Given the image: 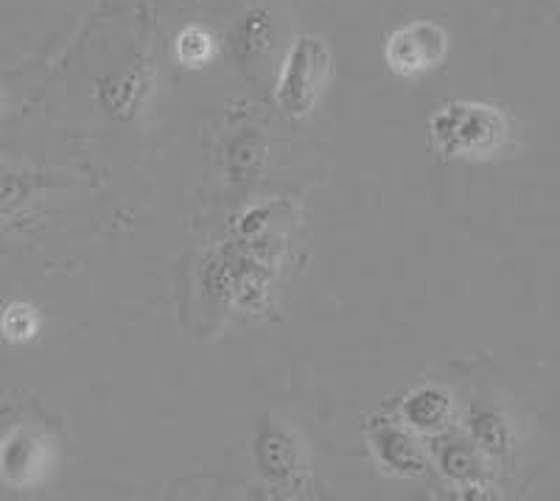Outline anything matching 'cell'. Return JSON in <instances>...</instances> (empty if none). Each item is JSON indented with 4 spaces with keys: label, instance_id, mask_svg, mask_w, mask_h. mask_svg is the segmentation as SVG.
<instances>
[{
    "label": "cell",
    "instance_id": "cell-1",
    "mask_svg": "<svg viewBox=\"0 0 560 501\" xmlns=\"http://www.w3.org/2000/svg\"><path fill=\"white\" fill-rule=\"evenodd\" d=\"M429 135L446 158H488L508 138V121L488 104L452 102L429 118Z\"/></svg>",
    "mask_w": 560,
    "mask_h": 501
},
{
    "label": "cell",
    "instance_id": "cell-8",
    "mask_svg": "<svg viewBox=\"0 0 560 501\" xmlns=\"http://www.w3.org/2000/svg\"><path fill=\"white\" fill-rule=\"evenodd\" d=\"M407 415L423 429H432V426H440L448 415V400L440 393H432V389H423V393L415 395L407 404Z\"/></svg>",
    "mask_w": 560,
    "mask_h": 501
},
{
    "label": "cell",
    "instance_id": "cell-9",
    "mask_svg": "<svg viewBox=\"0 0 560 501\" xmlns=\"http://www.w3.org/2000/svg\"><path fill=\"white\" fill-rule=\"evenodd\" d=\"M382 438L387 440V445L378 443V451L384 454V463L395 465V468H401V470H418L420 468L418 451H415V443L407 438V434L398 432V429H387Z\"/></svg>",
    "mask_w": 560,
    "mask_h": 501
},
{
    "label": "cell",
    "instance_id": "cell-4",
    "mask_svg": "<svg viewBox=\"0 0 560 501\" xmlns=\"http://www.w3.org/2000/svg\"><path fill=\"white\" fill-rule=\"evenodd\" d=\"M45 440L28 429H14L0 445V474L12 485H32L43 474Z\"/></svg>",
    "mask_w": 560,
    "mask_h": 501
},
{
    "label": "cell",
    "instance_id": "cell-6",
    "mask_svg": "<svg viewBox=\"0 0 560 501\" xmlns=\"http://www.w3.org/2000/svg\"><path fill=\"white\" fill-rule=\"evenodd\" d=\"M272 34L275 28L269 12L261 7H255L238 18V23L233 26V32H230L228 43L230 48H233V54H236V59H242V62H255V59L261 57L269 48Z\"/></svg>",
    "mask_w": 560,
    "mask_h": 501
},
{
    "label": "cell",
    "instance_id": "cell-5",
    "mask_svg": "<svg viewBox=\"0 0 560 501\" xmlns=\"http://www.w3.org/2000/svg\"><path fill=\"white\" fill-rule=\"evenodd\" d=\"M255 454H258L264 476H269L278 485L292 479L294 470H298V448H294L292 434L283 426H261Z\"/></svg>",
    "mask_w": 560,
    "mask_h": 501
},
{
    "label": "cell",
    "instance_id": "cell-10",
    "mask_svg": "<svg viewBox=\"0 0 560 501\" xmlns=\"http://www.w3.org/2000/svg\"><path fill=\"white\" fill-rule=\"evenodd\" d=\"M0 328L12 342H23V339H32L34 330H37V312L26 303H12L0 317Z\"/></svg>",
    "mask_w": 560,
    "mask_h": 501
},
{
    "label": "cell",
    "instance_id": "cell-11",
    "mask_svg": "<svg viewBox=\"0 0 560 501\" xmlns=\"http://www.w3.org/2000/svg\"><path fill=\"white\" fill-rule=\"evenodd\" d=\"M28 190H32V185H28L26 179H20V177L0 179V217L9 213L12 208H18V205L28 197Z\"/></svg>",
    "mask_w": 560,
    "mask_h": 501
},
{
    "label": "cell",
    "instance_id": "cell-7",
    "mask_svg": "<svg viewBox=\"0 0 560 501\" xmlns=\"http://www.w3.org/2000/svg\"><path fill=\"white\" fill-rule=\"evenodd\" d=\"M174 51H177L179 62L188 65V68H197V65L208 62L210 54H213V37L205 28L188 26L185 32H179Z\"/></svg>",
    "mask_w": 560,
    "mask_h": 501
},
{
    "label": "cell",
    "instance_id": "cell-3",
    "mask_svg": "<svg viewBox=\"0 0 560 501\" xmlns=\"http://www.w3.org/2000/svg\"><path fill=\"white\" fill-rule=\"evenodd\" d=\"M446 28L432 20H412L407 26H398L384 43L389 70L398 77H420V73L438 68L446 59Z\"/></svg>",
    "mask_w": 560,
    "mask_h": 501
},
{
    "label": "cell",
    "instance_id": "cell-2",
    "mask_svg": "<svg viewBox=\"0 0 560 501\" xmlns=\"http://www.w3.org/2000/svg\"><path fill=\"white\" fill-rule=\"evenodd\" d=\"M331 73V48L317 34H300L287 54V62L280 68L278 107L289 118H306L319 102L325 82Z\"/></svg>",
    "mask_w": 560,
    "mask_h": 501
},
{
    "label": "cell",
    "instance_id": "cell-12",
    "mask_svg": "<svg viewBox=\"0 0 560 501\" xmlns=\"http://www.w3.org/2000/svg\"><path fill=\"white\" fill-rule=\"evenodd\" d=\"M0 107H3V95H0Z\"/></svg>",
    "mask_w": 560,
    "mask_h": 501
}]
</instances>
